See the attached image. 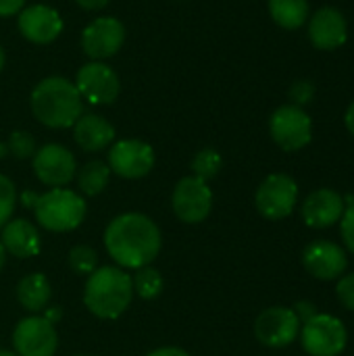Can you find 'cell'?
Segmentation results:
<instances>
[{"instance_id":"7a4b0ae2","label":"cell","mask_w":354,"mask_h":356,"mask_svg":"<svg viewBox=\"0 0 354 356\" xmlns=\"http://www.w3.org/2000/svg\"><path fill=\"white\" fill-rule=\"evenodd\" d=\"M33 117L50 129L73 127L83 115V98L73 81L61 75L44 77L35 83L29 96Z\"/></svg>"},{"instance_id":"e0dca14e","label":"cell","mask_w":354,"mask_h":356,"mask_svg":"<svg viewBox=\"0 0 354 356\" xmlns=\"http://www.w3.org/2000/svg\"><path fill=\"white\" fill-rule=\"evenodd\" d=\"M309 40L317 50H336L348 40V23L340 8L323 6L309 19Z\"/></svg>"},{"instance_id":"d4e9b609","label":"cell","mask_w":354,"mask_h":356,"mask_svg":"<svg viewBox=\"0 0 354 356\" xmlns=\"http://www.w3.org/2000/svg\"><path fill=\"white\" fill-rule=\"evenodd\" d=\"M221 167H223V159H221V154L215 148H202L192 159V173H194V177H198V179H202L207 184L213 177L219 175Z\"/></svg>"},{"instance_id":"30bf717a","label":"cell","mask_w":354,"mask_h":356,"mask_svg":"<svg viewBox=\"0 0 354 356\" xmlns=\"http://www.w3.org/2000/svg\"><path fill=\"white\" fill-rule=\"evenodd\" d=\"M106 165L111 173L123 179H142L154 167V150L144 140L125 138L111 144Z\"/></svg>"},{"instance_id":"ab89813d","label":"cell","mask_w":354,"mask_h":356,"mask_svg":"<svg viewBox=\"0 0 354 356\" xmlns=\"http://www.w3.org/2000/svg\"><path fill=\"white\" fill-rule=\"evenodd\" d=\"M0 356H19L15 350H0Z\"/></svg>"},{"instance_id":"277c9868","label":"cell","mask_w":354,"mask_h":356,"mask_svg":"<svg viewBox=\"0 0 354 356\" xmlns=\"http://www.w3.org/2000/svg\"><path fill=\"white\" fill-rule=\"evenodd\" d=\"M33 215L40 227L54 234H67L83 223L86 200L73 190L50 188L48 192L40 194L33 207Z\"/></svg>"},{"instance_id":"52a82bcc","label":"cell","mask_w":354,"mask_h":356,"mask_svg":"<svg viewBox=\"0 0 354 356\" xmlns=\"http://www.w3.org/2000/svg\"><path fill=\"white\" fill-rule=\"evenodd\" d=\"M298 200V184L286 173H271L265 177L255 194L257 211L271 221L286 219L292 215Z\"/></svg>"},{"instance_id":"603a6c76","label":"cell","mask_w":354,"mask_h":356,"mask_svg":"<svg viewBox=\"0 0 354 356\" xmlns=\"http://www.w3.org/2000/svg\"><path fill=\"white\" fill-rule=\"evenodd\" d=\"M75 179H77V188H79L81 194H86V196H98L108 186L111 169L102 161H88L83 167L77 169Z\"/></svg>"},{"instance_id":"f35d334b","label":"cell","mask_w":354,"mask_h":356,"mask_svg":"<svg viewBox=\"0 0 354 356\" xmlns=\"http://www.w3.org/2000/svg\"><path fill=\"white\" fill-rule=\"evenodd\" d=\"M4 261H6V252H4V248H2V244H0V271H2V267H4Z\"/></svg>"},{"instance_id":"4fadbf2b","label":"cell","mask_w":354,"mask_h":356,"mask_svg":"<svg viewBox=\"0 0 354 356\" xmlns=\"http://www.w3.org/2000/svg\"><path fill=\"white\" fill-rule=\"evenodd\" d=\"M300 334V321L288 307H269L255 321V336L267 348H286Z\"/></svg>"},{"instance_id":"8992f818","label":"cell","mask_w":354,"mask_h":356,"mask_svg":"<svg viewBox=\"0 0 354 356\" xmlns=\"http://www.w3.org/2000/svg\"><path fill=\"white\" fill-rule=\"evenodd\" d=\"M269 134L282 150L296 152L303 150L307 144H311L313 121L303 106L284 104L273 111L269 119Z\"/></svg>"},{"instance_id":"ffe728a7","label":"cell","mask_w":354,"mask_h":356,"mask_svg":"<svg viewBox=\"0 0 354 356\" xmlns=\"http://www.w3.org/2000/svg\"><path fill=\"white\" fill-rule=\"evenodd\" d=\"M73 138L86 152H100L115 142V127L100 115L83 113L73 125Z\"/></svg>"},{"instance_id":"1f68e13d","label":"cell","mask_w":354,"mask_h":356,"mask_svg":"<svg viewBox=\"0 0 354 356\" xmlns=\"http://www.w3.org/2000/svg\"><path fill=\"white\" fill-rule=\"evenodd\" d=\"M292 311L296 313V317H298L300 325H303L305 321H309V319H313V317L317 315V307H315L313 302H309V300H300V302H296V307H294Z\"/></svg>"},{"instance_id":"4316f807","label":"cell","mask_w":354,"mask_h":356,"mask_svg":"<svg viewBox=\"0 0 354 356\" xmlns=\"http://www.w3.org/2000/svg\"><path fill=\"white\" fill-rule=\"evenodd\" d=\"M35 138L29 131L17 129L6 140V152H10L15 159H31L35 154Z\"/></svg>"},{"instance_id":"d590c367","label":"cell","mask_w":354,"mask_h":356,"mask_svg":"<svg viewBox=\"0 0 354 356\" xmlns=\"http://www.w3.org/2000/svg\"><path fill=\"white\" fill-rule=\"evenodd\" d=\"M38 198H40V194H35L33 190H25V192H23L21 196H19L21 204H23L25 209H31V211H33V207H35Z\"/></svg>"},{"instance_id":"484cf974","label":"cell","mask_w":354,"mask_h":356,"mask_svg":"<svg viewBox=\"0 0 354 356\" xmlns=\"http://www.w3.org/2000/svg\"><path fill=\"white\" fill-rule=\"evenodd\" d=\"M69 267L75 275H92L98 269V254L94 248L79 244L69 250Z\"/></svg>"},{"instance_id":"44dd1931","label":"cell","mask_w":354,"mask_h":356,"mask_svg":"<svg viewBox=\"0 0 354 356\" xmlns=\"http://www.w3.org/2000/svg\"><path fill=\"white\" fill-rule=\"evenodd\" d=\"M17 300L31 315L44 313L52 300V284L42 273H29L17 284Z\"/></svg>"},{"instance_id":"7c38bea8","label":"cell","mask_w":354,"mask_h":356,"mask_svg":"<svg viewBox=\"0 0 354 356\" xmlns=\"http://www.w3.org/2000/svg\"><path fill=\"white\" fill-rule=\"evenodd\" d=\"M31 159L35 177L48 188H67L77 173L75 156L63 144H44Z\"/></svg>"},{"instance_id":"836d02e7","label":"cell","mask_w":354,"mask_h":356,"mask_svg":"<svg viewBox=\"0 0 354 356\" xmlns=\"http://www.w3.org/2000/svg\"><path fill=\"white\" fill-rule=\"evenodd\" d=\"M146 356H192L190 353L177 348V346H165V348H156L152 353H148Z\"/></svg>"},{"instance_id":"5bb4252c","label":"cell","mask_w":354,"mask_h":356,"mask_svg":"<svg viewBox=\"0 0 354 356\" xmlns=\"http://www.w3.org/2000/svg\"><path fill=\"white\" fill-rule=\"evenodd\" d=\"M125 42V25L115 17H98L81 31V50L92 60L115 56Z\"/></svg>"},{"instance_id":"83f0119b","label":"cell","mask_w":354,"mask_h":356,"mask_svg":"<svg viewBox=\"0 0 354 356\" xmlns=\"http://www.w3.org/2000/svg\"><path fill=\"white\" fill-rule=\"evenodd\" d=\"M17 188L15 184L0 173V229L13 219L15 207H17Z\"/></svg>"},{"instance_id":"6da1fadb","label":"cell","mask_w":354,"mask_h":356,"mask_svg":"<svg viewBox=\"0 0 354 356\" xmlns=\"http://www.w3.org/2000/svg\"><path fill=\"white\" fill-rule=\"evenodd\" d=\"M159 225L144 213H123L104 229V248L121 269L148 267L161 252Z\"/></svg>"},{"instance_id":"e575fe53","label":"cell","mask_w":354,"mask_h":356,"mask_svg":"<svg viewBox=\"0 0 354 356\" xmlns=\"http://www.w3.org/2000/svg\"><path fill=\"white\" fill-rule=\"evenodd\" d=\"M77 6H81V8H86V10H100V8H104L111 0H73Z\"/></svg>"},{"instance_id":"2e32d148","label":"cell","mask_w":354,"mask_h":356,"mask_svg":"<svg viewBox=\"0 0 354 356\" xmlns=\"http://www.w3.org/2000/svg\"><path fill=\"white\" fill-rule=\"evenodd\" d=\"M303 265L305 269L323 282H332L344 275L348 267V259L342 246L330 242V240H317L311 242L303 252Z\"/></svg>"},{"instance_id":"3957f363","label":"cell","mask_w":354,"mask_h":356,"mask_svg":"<svg viewBox=\"0 0 354 356\" xmlns=\"http://www.w3.org/2000/svg\"><path fill=\"white\" fill-rule=\"evenodd\" d=\"M134 300L131 275L121 267H98L86 280L83 305L98 319H119Z\"/></svg>"},{"instance_id":"d6986e66","label":"cell","mask_w":354,"mask_h":356,"mask_svg":"<svg viewBox=\"0 0 354 356\" xmlns=\"http://www.w3.org/2000/svg\"><path fill=\"white\" fill-rule=\"evenodd\" d=\"M0 232H2L0 244L6 254L17 257V259H29L40 252V244H42L40 232L31 221L23 217L10 219Z\"/></svg>"},{"instance_id":"5b68a950","label":"cell","mask_w":354,"mask_h":356,"mask_svg":"<svg viewBox=\"0 0 354 356\" xmlns=\"http://www.w3.org/2000/svg\"><path fill=\"white\" fill-rule=\"evenodd\" d=\"M300 344L311 356H340L348 344V332L338 317L317 313L303 323Z\"/></svg>"},{"instance_id":"4dcf8cb0","label":"cell","mask_w":354,"mask_h":356,"mask_svg":"<svg viewBox=\"0 0 354 356\" xmlns=\"http://www.w3.org/2000/svg\"><path fill=\"white\" fill-rule=\"evenodd\" d=\"M336 294H338V300L348 311H354V273H348V275L340 277V282L336 286Z\"/></svg>"},{"instance_id":"60d3db41","label":"cell","mask_w":354,"mask_h":356,"mask_svg":"<svg viewBox=\"0 0 354 356\" xmlns=\"http://www.w3.org/2000/svg\"><path fill=\"white\" fill-rule=\"evenodd\" d=\"M2 67H4V50L0 46V71H2Z\"/></svg>"},{"instance_id":"ba28073f","label":"cell","mask_w":354,"mask_h":356,"mask_svg":"<svg viewBox=\"0 0 354 356\" xmlns=\"http://www.w3.org/2000/svg\"><path fill=\"white\" fill-rule=\"evenodd\" d=\"M171 207H173L175 217L182 223H188V225L202 223L211 215L213 192L207 181L198 179L194 175L182 177L173 188Z\"/></svg>"},{"instance_id":"f546056e","label":"cell","mask_w":354,"mask_h":356,"mask_svg":"<svg viewBox=\"0 0 354 356\" xmlns=\"http://www.w3.org/2000/svg\"><path fill=\"white\" fill-rule=\"evenodd\" d=\"M313 96H315V86L307 79L294 81L290 88V98H292V104H296V106L309 104L313 100Z\"/></svg>"},{"instance_id":"7402d4cb","label":"cell","mask_w":354,"mask_h":356,"mask_svg":"<svg viewBox=\"0 0 354 356\" xmlns=\"http://www.w3.org/2000/svg\"><path fill=\"white\" fill-rule=\"evenodd\" d=\"M271 19L284 29H298L309 21V0H269Z\"/></svg>"},{"instance_id":"74e56055","label":"cell","mask_w":354,"mask_h":356,"mask_svg":"<svg viewBox=\"0 0 354 356\" xmlns=\"http://www.w3.org/2000/svg\"><path fill=\"white\" fill-rule=\"evenodd\" d=\"M344 123H346V129L353 134L354 138V100L351 102V106H348V111H346V115H344Z\"/></svg>"},{"instance_id":"8fae6325","label":"cell","mask_w":354,"mask_h":356,"mask_svg":"<svg viewBox=\"0 0 354 356\" xmlns=\"http://www.w3.org/2000/svg\"><path fill=\"white\" fill-rule=\"evenodd\" d=\"M13 348L19 356H54L58 348L54 323L42 315L21 319L13 330Z\"/></svg>"},{"instance_id":"d6a6232c","label":"cell","mask_w":354,"mask_h":356,"mask_svg":"<svg viewBox=\"0 0 354 356\" xmlns=\"http://www.w3.org/2000/svg\"><path fill=\"white\" fill-rule=\"evenodd\" d=\"M25 6V0H0V17L19 15Z\"/></svg>"},{"instance_id":"9a60e30c","label":"cell","mask_w":354,"mask_h":356,"mask_svg":"<svg viewBox=\"0 0 354 356\" xmlns=\"http://www.w3.org/2000/svg\"><path fill=\"white\" fill-rule=\"evenodd\" d=\"M63 27H65L63 17L58 15L56 8H52L48 4H31V6H25L19 13V21H17L19 33L27 42L38 44V46L52 44L61 35Z\"/></svg>"},{"instance_id":"8d00e7d4","label":"cell","mask_w":354,"mask_h":356,"mask_svg":"<svg viewBox=\"0 0 354 356\" xmlns=\"http://www.w3.org/2000/svg\"><path fill=\"white\" fill-rule=\"evenodd\" d=\"M61 315H63V311H61L58 307H52V309H50V307H46L42 317H44V319H48L50 323H56V321L61 319Z\"/></svg>"},{"instance_id":"f1b7e54d","label":"cell","mask_w":354,"mask_h":356,"mask_svg":"<svg viewBox=\"0 0 354 356\" xmlns=\"http://www.w3.org/2000/svg\"><path fill=\"white\" fill-rule=\"evenodd\" d=\"M338 223H340V234H342L346 250L354 254V202L346 204V209L342 213V219Z\"/></svg>"},{"instance_id":"ac0fdd59","label":"cell","mask_w":354,"mask_h":356,"mask_svg":"<svg viewBox=\"0 0 354 356\" xmlns=\"http://www.w3.org/2000/svg\"><path fill=\"white\" fill-rule=\"evenodd\" d=\"M344 209H346L344 198L336 190L319 188L307 196L300 213H303V219L309 227L325 229V227H332L334 223H338L342 219Z\"/></svg>"},{"instance_id":"b9f144b4","label":"cell","mask_w":354,"mask_h":356,"mask_svg":"<svg viewBox=\"0 0 354 356\" xmlns=\"http://www.w3.org/2000/svg\"><path fill=\"white\" fill-rule=\"evenodd\" d=\"M77 356H88V355H77Z\"/></svg>"},{"instance_id":"cb8c5ba5","label":"cell","mask_w":354,"mask_h":356,"mask_svg":"<svg viewBox=\"0 0 354 356\" xmlns=\"http://www.w3.org/2000/svg\"><path fill=\"white\" fill-rule=\"evenodd\" d=\"M131 282H134V294H138L144 300L159 298L165 288V280H163L161 271L150 265L136 269V273L131 275Z\"/></svg>"},{"instance_id":"9c48e42d","label":"cell","mask_w":354,"mask_h":356,"mask_svg":"<svg viewBox=\"0 0 354 356\" xmlns=\"http://www.w3.org/2000/svg\"><path fill=\"white\" fill-rule=\"evenodd\" d=\"M75 88L79 96L92 104L106 106L113 104L119 98L121 81L113 67L104 65L102 60H90L86 63L77 75H75Z\"/></svg>"}]
</instances>
